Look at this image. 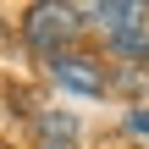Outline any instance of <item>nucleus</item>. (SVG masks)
<instances>
[{
    "label": "nucleus",
    "instance_id": "5",
    "mask_svg": "<svg viewBox=\"0 0 149 149\" xmlns=\"http://www.w3.org/2000/svg\"><path fill=\"white\" fill-rule=\"evenodd\" d=\"M111 50H116V55H127V61H149V22L127 28V33H116V39H111Z\"/></svg>",
    "mask_w": 149,
    "mask_h": 149
},
{
    "label": "nucleus",
    "instance_id": "2",
    "mask_svg": "<svg viewBox=\"0 0 149 149\" xmlns=\"http://www.w3.org/2000/svg\"><path fill=\"white\" fill-rule=\"evenodd\" d=\"M50 72H55V83L72 88V94H105V66L88 61V55H55Z\"/></svg>",
    "mask_w": 149,
    "mask_h": 149
},
{
    "label": "nucleus",
    "instance_id": "3",
    "mask_svg": "<svg viewBox=\"0 0 149 149\" xmlns=\"http://www.w3.org/2000/svg\"><path fill=\"white\" fill-rule=\"evenodd\" d=\"M88 17H94V22H100V28H105V33L116 39V33H127V28H138L149 11L138 6V0H100V6H94Z\"/></svg>",
    "mask_w": 149,
    "mask_h": 149
},
{
    "label": "nucleus",
    "instance_id": "6",
    "mask_svg": "<svg viewBox=\"0 0 149 149\" xmlns=\"http://www.w3.org/2000/svg\"><path fill=\"white\" fill-rule=\"evenodd\" d=\"M133 133H149V111H133Z\"/></svg>",
    "mask_w": 149,
    "mask_h": 149
},
{
    "label": "nucleus",
    "instance_id": "1",
    "mask_svg": "<svg viewBox=\"0 0 149 149\" xmlns=\"http://www.w3.org/2000/svg\"><path fill=\"white\" fill-rule=\"evenodd\" d=\"M22 33H28V44H33V50L61 55V44L77 33V11H72V6H55V0H44V6H33V11H28Z\"/></svg>",
    "mask_w": 149,
    "mask_h": 149
},
{
    "label": "nucleus",
    "instance_id": "4",
    "mask_svg": "<svg viewBox=\"0 0 149 149\" xmlns=\"http://www.w3.org/2000/svg\"><path fill=\"white\" fill-rule=\"evenodd\" d=\"M39 149H77V122L72 116H44L39 122Z\"/></svg>",
    "mask_w": 149,
    "mask_h": 149
}]
</instances>
